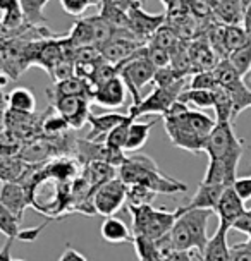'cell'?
<instances>
[{"instance_id":"cell-41","label":"cell","mask_w":251,"mask_h":261,"mask_svg":"<svg viewBox=\"0 0 251 261\" xmlns=\"http://www.w3.org/2000/svg\"><path fill=\"white\" fill-rule=\"evenodd\" d=\"M146 52H148V59L150 62L155 65L157 69H165V67H170V62H172V55L169 50H164V48H159V46H153L148 43L146 45Z\"/></svg>"},{"instance_id":"cell-46","label":"cell","mask_w":251,"mask_h":261,"mask_svg":"<svg viewBox=\"0 0 251 261\" xmlns=\"http://www.w3.org/2000/svg\"><path fill=\"white\" fill-rule=\"evenodd\" d=\"M59 261H88L86 256L80 253L78 249L74 248H66L64 249V253L59 256Z\"/></svg>"},{"instance_id":"cell-42","label":"cell","mask_w":251,"mask_h":261,"mask_svg":"<svg viewBox=\"0 0 251 261\" xmlns=\"http://www.w3.org/2000/svg\"><path fill=\"white\" fill-rule=\"evenodd\" d=\"M64 12L69 16H81L88 7L91 6V0H59Z\"/></svg>"},{"instance_id":"cell-5","label":"cell","mask_w":251,"mask_h":261,"mask_svg":"<svg viewBox=\"0 0 251 261\" xmlns=\"http://www.w3.org/2000/svg\"><path fill=\"white\" fill-rule=\"evenodd\" d=\"M128 208L133 217V234L150 237L153 241H159L160 237L169 234L181 215L179 208L175 212H167L155 208L153 204H143V206L128 204Z\"/></svg>"},{"instance_id":"cell-11","label":"cell","mask_w":251,"mask_h":261,"mask_svg":"<svg viewBox=\"0 0 251 261\" xmlns=\"http://www.w3.org/2000/svg\"><path fill=\"white\" fill-rule=\"evenodd\" d=\"M129 21H131V31L143 45H148L152 36L167 22V14H150L143 9L141 2H136L128 11Z\"/></svg>"},{"instance_id":"cell-51","label":"cell","mask_w":251,"mask_h":261,"mask_svg":"<svg viewBox=\"0 0 251 261\" xmlns=\"http://www.w3.org/2000/svg\"><path fill=\"white\" fill-rule=\"evenodd\" d=\"M14 261H26V259H22V258H14Z\"/></svg>"},{"instance_id":"cell-25","label":"cell","mask_w":251,"mask_h":261,"mask_svg":"<svg viewBox=\"0 0 251 261\" xmlns=\"http://www.w3.org/2000/svg\"><path fill=\"white\" fill-rule=\"evenodd\" d=\"M4 100L7 103V109L14 112H21V114H35L36 109V98L33 91L28 88H14L9 95H4Z\"/></svg>"},{"instance_id":"cell-49","label":"cell","mask_w":251,"mask_h":261,"mask_svg":"<svg viewBox=\"0 0 251 261\" xmlns=\"http://www.w3.org/2000/svg\"><path fill=\"white\" fill-rule=\"evenodd\" d=\"M110 2H112L114 6H117L119 9H122V11L128 12L129 9L134 6V4L139 2V0H110Z\"/></svg>"},{"instance_id":"cell-4","label":"cell","mask_w":251,"mask_h":261,"mask_svg":"<svg viewBox=\"0 0 251 261\" xmlns=\"http://www.w3.org/2000/svg\"><path fill=\"white\" fill-rule=\"evenodd\" d=\"M243 151V141L236 136L232 122H217L215 129L207 139L205 153L208 155V160L218 162L225 167L232 182L238 179V165Z\"/></svg>"},{"instance_id":"cell-52","label":"cell","mask_w":251,"mask_h":261,"mask_svg":"<svg viewBox=\"0 0 251 261\" xmlns=\"http://www.w3.org/2000/svg\"><path fill=\"white\" fill-rule=\"evenodd\" d=\"M139 2H141V4H143V6H145V4H146V0H139Z\"/></svg>"},{"instance_id":"cell-27","label":"cell","mask_w":251,"mask_h":261,"mask_svg":"<svg viewBox=\"0 0 251 261\" xmlns=\"http://www.w3.org/2000/svg\"><path fill=\"white\" fill-rule=\"evenodd\" d=\"M155 124L157 120H150V122H136V120H133L131 125H129L128 141H126L124 151H138L139 148L145 146L148 136H150V130Z\"/></svg>"},{"instance_id":"cell-28","label":"cell","mask_w":251,"mask_h":261,"mask_svg":"<svg viewBox=\"0 0 251 261\" xmlns=\"http://www.w3.org/2000/svg\"><path fill=\"white\" fill-rule=\"evenodd\" d=\"M69 41L74 48H83V46H95V36H93V26L90 17L80 19L74 22L72 30L67 35Z\"/></svg>"},{"instance_id":"cell-19","label":"cell","mask_w":251,"mask_h":261,"mask_svg":"<svg viewBox=\"0 0 251 261\" xmlns=\"http://www.w3.org/2000/svg\"><path fill=\"white\" fill-rule=\"evenodd\" d=\"M0 9H2V21H0L2 38H9L26 24L21 0H0Z\"/></svg>"},{"instance_id":"cell-34","label":"cell","mask_w":251,"mask_h":261,"mask_svg":"<svg viewBox=\"0 0 251 261\" xmlns=\"http://www.w3.org/2000/svg\"><path fill=\"white\" fill-rule=\"evenodd\" d=\"M67 130H71L69 124L55 110H48L41 117V133L45 136H60V134H66Z\"/></svg>"},{"instance_id":"cell-38","label":"cell","mask_w":251,"mask_h":261,"mask_svg":"<svg viewBox=\"0 0 251 261\" xmlns=\"http://www.w3.org/2000/svg\"><path fill=\"white\" fill-rule=\"evenodd\" d=\"M133 119L129 117V120H126L124 124L117 125L112 133L107 136L105 139V144L107 148H110V150L114 151H124L126 148V141H128V133H129V125H131Z\"/></svg>"},{"instance_id":"cell-45","label":"cell","mask_w":251,"mask_h":261,"mask_svg":"<svg viewBox=\"0 0 251 261\" xmlns=\"http://www.w3.org/2000/svg\"><path fill=\"white\" fill-rule=\"evenodd\" d=\"M46 225V223H45ZM45 225L41 227H31V228H21V234L17 239L19 241H24V242H33L38 239V236L41 234V228H43Z\"/></svg>"},{"instance_id":"cell-29","label":"cell","mask_w":251,"mask_h":261,"mask_svg":"<svg viewBox=\"0 0 251 261\" xmlns=\"http://www.w3.org/2000/svg\"><path fill=\"white\" fill-rule=\"evenodd\" d=\"M213 98H215L213 110L217 115V122H234V103H232L231 93L218 85L213 90Z\"/></svg>"},{"instance_id":"cell-35","label":"cell","mask_w":251,"mask_h":261,"mask_svg":"<svg viewBox=\"0 0 251 261\" xmlns=\"http://www.w3.org/2000/svg\"><path fill=\"white\" fill-rule=\"evenodd\" d=\"M48 0H21V7L24 12V19L30 24L35 26H45V16H43V9L46 6Z\"/></svg>"},{"instance_id":"cell-44","label":"cell","mask_w":251,"mask_h":261,"mask_svg":"<svg viewBox=\"0 0 251 261\" xmlns=\"http://www.w3.org/2000/svg\"><path fill=\"white\" fill-rule=\"evenodd\" d=\"M232 188L238 193V196L243 201L251 199V177H238L232 184Z\"/></svg>"},{"instance_id":"cell-36","label":"cell","mask_w":251,"mask_h":261,"mask_svg":"<svg viewBox=\"0 0 251 261\" xmlns=\"http://www.w3.org/2000/svg\"><path fill=\"white\" fill-rule=\"evenodd\" d=\"M246 41H248V33H246L243 24H234V26H225L224 30V43L227 55L239 50Z\"/></svg>"},{"instance_id":"cell-32","label":"cell","mask_w":251,"mask_h":261,"mask_svg":"<svg viewBox=\"0 0 251 261\" xmlns=\"http://www.w3.org/2000/svg\"><path fill=\"white\" fill-rule=\"evenodd\" d=\"M133 246L139 261H165L157 246V241L145 236H133Z\"/></svg>"},{"instance_id":"cell-9","label":"cell","mask_w":251,"mask_h":261,"mask_svg":"<svg viewBox=\"0 0 251 261\" xmlns=\"http://www.w3.org/2000/svg\"><path fill=\"white\" fill-rule=\"evenodd\" d=\"M124 203H128V184H124L119 177L98 186L93 191V210L105 218L114 217Z\"/></svg>"},{"instance_id":"cell-2","label":"cell","mask_w":251,"mask_h":261,"mask_svg":"<svg viewBox=\"0 0 251 261\" xmlns=\"http://www.w3.org/2000/svg\"><path fill=\"white\" fill-rule=\"evenodd\" d=\"M117 177L124 184L146 186L157 194H178L188 191V184L162 174L153 158L141 155V153L126 158V162L117 169Z\"/></svg>"},{"instance_id":"cell-14","label":"cell","mask_w":251,"mask_h":261,"mask_svg":"<svg viewBox=\"0 0 251 261\" xmlns=\"http://www.w3.org/2000/svg\"><path fill=\"white\" fill-rule=\"evenodd\" d=\"M31 204L30 194L19 182H2L0 189V206L7 208L19 222H22L26 206Z\"/></svg>"},{"instance_id":"cell-3","label":"cell","mask_w":251,"mask_h":261,"mask_svg":"<svg viewBox=\"0 0 251 261\" xmlns=\"http://www.w3.org/2000/svg\"><path fill=\"white\" fill-rule=\"evenodd\" d=\"M181 215L175 220L174 227L170 230L172 244L178 251H191L196 249L198 254L207 248V225L213 212L210 210H186L179 208Z\"/></svg>"},{"instance_id":"cell-6","label":"cell","mask_w":251,"mask_h":261,"mask_svg":"<svg viewBox=\"0 0 251 261\" xmlns=\"http://www.w3.org/2000/svg\"><path fill=\"white\" fill-rule=\"evenodd\" d=\"M115 67H117L119 76L122 77V81L128 86L129 95L133 98V105L141 103L143 98L139 95V90L146 86L148 83H153L157 72V67L148 59L146 45L141 46L138 52H134L131 57L126 59L124 62H120Z\"/></svg>"},{"instance_id":"cell-39","label":"cell","mask_w":251,"mask_h":261,"mask_svg":"<svg viewBox=\"0 0 251 261\" xmlns=\"http://www.w3.org/2000/svg\"><path fill=\"white\" fill-rule=\"evenodd\" d=\"M19 220L9 212L7 208L0 206V230L2 234L7 236V239H17L21 234V227Z\"/></svg>"},{"instance_id":"cell-24","label":"cell","mask_w":251,"mask_h":261,"mask_svg":"<svg viewBox=\"0 0 251 261\" xmlns=\"http://www.w3.org/2000/svg\"><path fill=\"white\" fill-rule=\"evenodd\" d=\"M48 91L54 93V95H62V96H83V98H88L90 101L93 96V88L90 86V83H88L86 79H81L78 76L54 83V88Z\"/></svg>"},{"instance_id":"cell-17","label":"cell","mask_w":251,"mask_h":261,"mask_svg":"<svg viewBox=\"0 0 251 261\" xmlns=\"http://www.w3.org/2000/svg\"><path fill=\"white\" fill-rule=\"evenodd\" d=\"M141 46H145L139 41L124 38V36H115L114 40H110L109 43L104 45L100 48V54L107 62L112 65H119L120 62H124L126 59H129L134 52H138Z\"/></svg>"},{"instance_id":"cell-18","label":"cell","mask_w":251,"mask_h":261,"mask_svg":"<svg viewBox=\"0 0 251 261\" xmlns=\"http://www.w3.org/2000/svg\"><path fill=\"white\" fill-rule=\"evenodd\" d=\"M227 189L224 184H208V182H199L196 194L189 199V203L186 204V210H210L215 213V208L218 201H220L222 194Z\"/></svg>"},{"instance_id":"cell-23","label":"cell","mask_w":251,"mask_h":261,"mask_svg":"<svg viewBox=\"0 0 251 261\" xmlns=\"http://www.w3.org/2000/svg\"><path fill=\"white\" fill-rule=\"evenodd\" d=\"M78 163L72 158H55L45 165V174L57 182H72L78 179Z\"/></svg>"},{"instance_id":"cell-13","label":"cell","mask_w":251,"mask_h":261,"mask_svg":"<svg viewBox=\"0 0 251 261\" xmlns=\"http://www.w3.org/2000/svg\"><path fill=\"white\" fill-rule=\"evenodd\" d=\"M126 98H128V86L122 77L115 76L93 91L91 103H96L102 109H119L124 105Z\"/></svg>"},{"instance_id":"cell-48","label":"cell","mask_w":251,"mask_h":261,"mask_svg":"<svg viewBox=\"0 0 251 261\" xmlns=\"http://www.w3.org/2000/svg\"><path fill=\"white\" fill-rule=\"evenodd\" d=\"M16 239H7L6 246L0 249V261H14V256H11V248Z\"/></svg>"},{"instance_id":"cell-43","label":"cell","mask_w":251,"mask_h":261,"mask_svg":"<svg viewBox=\"0 0 251 261\" xmlns=\"http://www.w3.org/2000/svg\"><path fill=\"white\" fill-rule=\"evenodd\" d=\"M231 261H251V242L231 246Z\"/></svg>"},{"instance_id":"cell-50","label":"cell","mask_w":251,"mask_h":261,"mask_svg":"<svg viewBox=\"0 0 251 261\" xmlns=\"http://www.w3.org/2000/svg\"><path fill=\"white\" fill-rule=\"evenodd\" d=\"M243 79H244V85L248 86V90L251 91V71H249L248 74H244Z\"/></svg>"},{"instance_id":"cell-47","label":"cell","mask_w":251,"mask_h":261,"mask_svg":"<svg viewBox=\"0 0 251 261\" xmlns=\"http://www.w3.org/2000/svg\"><path fill=\"white\" fill-rule=\"evenodd\" d=\"M165 261H193L191 251H172V253L167 256Z\"/></svg>"},{"instance_id":"cell-7","label":"cell","mask_w":251,"mask_h":261,"mask_svg":"<svg viewBox=\"0 0 251 261\" xmlns=\"http://www.w3.org/2000/svg\"><path fill=\"white\" fill-rule=\"evenodd\" d=\"M186 83H188V77L179 79L174 85L155 88L146 98H143L141 103L129 107L128 115L133 120H136L138 117L146 115V114H159L164 117L167 112L174 107V103H178L179 96L183 95V91L186 90Z\"/></svg>"},{"instance_id":"cell-40","label":"cell","mask_w":251,"mask_h":261,"mask_svg":"<svg viewBox=\"0 0 251 261\" xmlns=\"http://www.w3.org/2000/svg\"><path fill=\"white\" fill-rule=\"evenodd\" d=\"M218 86L217 77L213 71H205V72H196L191 76V83H189V88L193 90H208L213 91Z\"/></svg>"},{"instance_id":"cell-8","label":"cell","mask_w":251,"mask_h":261,"mask_svg":"<svg viewBox=\"0 0 251 261\" xmlns=\"http://www.w3.org/2000/svg\"><path fill=\"white\" fill-rule=\"evenodd\" d=\"M213 74L217 77V83L224 86L231 93L232 103H234V119L238 117L243 110L251 109V91L244 85L243 76L236 71L234 65L229 60H220L217 67L213 69Z\"/></svg>"},{"instance_id":"cell-12","label":"cell","mask_w":251,"mask_h":261,"mask_svg":"<svg viewBox=\"0 0 251 261\" xmlns=\"http://www.w3.org/2000/svg\"><path fill=\"white\" fill-rule=\"evenodd\" d=\"M246 212H248V210L244 208V201L238 196L234 188L229 186V188L224 191V194H222L220 201H218L215 208L218 223L229 228H234L236 223L246 215Z\"/></svg>"},{"instance_id":"cell-10","label":"cell","mask_w":251,"mask_h":261,"mask_svg":"<svg viewBox=\"0 0 251 261\" xmlns=\"http://www.w3.org/2000/svg\"><path fill=\"white\" fill-rule=\"evenodd\" d=\"M50 101H52V109L69 124V127L78 130L88 122L91 112L90 103L91 101L88 98L83 96H62V95H54L48 91Z\"/></svg>"},{"instance_id":"cell-26","label":"cell","mask_w":251,"mask_h":261,"mask_svg":"<svg viewBox=\"0 0 251 261\" xmlns=\"http://www.w3.org/2000/svg\"><path fill=\"white\" fill-rule=\"evenodd\" d=\"M54 155V146L52 143L43 141V139H36V141L22 146L19 153L21 160L26 162L28 165H38V163L48 160Z\"/></svg>"},{"instance_id":"cell-20","label":"cell","mask_w":251,"mask_h":261,"mask_svg":"<svg viewBox=\"0 0 251 261\" xmlns=\"http://www.w3.org/2000/svg\"><path fill=\"white\" fill-rule=\"evenodd\" d=\"M231 228L218 223L215 234L207 242V248L202 253L203 261H231V246L227 244V234Z\"/></svg>"},{"instance_id":"cell-37","label":"cell","mask_w":251,"mask_h":261,"mask_svg":"<svg viewBox=\"0 0 251 261\" xmlns=\"http://www.w3.org/2000/svg\"><path fill=\"white\" fill-rule=\"evenodd\" d=\"M157 193L152 191L146 186L141 184H133L128 186V204L131 206H143V204H153Z\"/></svg>"},{"instance_id":"cell-1","label":"cell","mask_w":251,"mask_h":261,"mask_svg":"<svg viewBox=\"0 0 251 261\" xmlns=\"http://www.w3.org/2000/svg\"><path fill=\"white\" fill-rule=\"evenodd\" d=\"M162 119L170 143L189 153L205 151L207 139L217 125V120H212L207 114L189 109L179 101Z\"/></svg>"},{"instance_id":"cell-15","label":"cell","mask_w":251,"mask_h":261,"mask_svg":"<svg viewBox=\"0 0 251 261\" xmlns=\"http://www.w3.org/2000/svg\"><path fill=\"white\" fill-rule=\"evenodd\" d=\"M188 54L189 59H191L193 74L213 71L217 67V64L220 62L207 38H194L189 41Z\"/></svg>"},{"instance_id":"cell-21","label":"cell","mask_w":251,"mask_h":261,"mask_svg":"<svg viewBox=\"0 0 251 261\" xmlns=\"http://www.w3.org/2000/svg\"><path fill=\"white\" fill-rule=\"evenodd\" d=\"M246 7L243 0H218L217 7L213 9V16L220 24L234 26L243 24Z\"/></svg>"},{"instance_id":"cell-30","label":"cell","mask_w":251,"mask_h":261,"mask_svg":"<svg viewBox=\"0 0 251 261\" xmlns=\"http://www.w3.org/2000/svg\"><path fill=\"white\" fill-rule=\"evenodd\" d=\"M100 7H102L100 16L109 24H112L117 31H131V21H129L128 12L119 9L117 6H114L110 0H104Z\"/></svg>"},{"instance_id":"cell-33","label":"cell","mask_w":251,"mask_h":261,"mask_svg":"<svg viewBox=\"0 0 251 261\" xmlns=\"http://www.w3.org/2000/svg\"><path fill=\"white\" fill-rule=\"evenodd\" d=\"M181 41H183V40L179 38V35L175 33L174 28H170L169 24H164L159 31L155 33V35L152 36V40L148 41V43L172 52V50L178 48V45L181 43Z\"/></svg>"},{"instance_id":"cell-31","label":"cell","mask_w":251,"mask_h":261,"mask_svg":"<svg viewBox=\"0 0 251 261\" xmlns=\"http://www.w3.org/2000/svg\"><path fill=\"white\" fill-rule=\"evenodd\" d=\"M179 103H183L189 109H213L215 107V98H213V91L208 90H184L183 95L179 96Z\"/></svg>"},{"instance_id":"cell-16","label":"cell","mask_w":251,"mask_h":261,"mask_svg":"<svg viewBox=\"0 0 251 261\" xmlns=\"http://www.w3.org/2000/svg\"><path fill=\"white\" fill-rule=\"evenodd\" d=\"M129 120V115L124 114H104V115H90L88 124H90V134L85 138L91 143H105L109 136L117 125Z\"/></svg>"},{"instance_id":"cell-22","label":"cell","mask_w":251,"mask_h":261,"mask_svg":"<svg viewBox=\"0 0 251 261\" xmlns=\"http://www.w3.org/2000/svg\"><path fill=\"white\" fill-rule=\"evenodd\" d=\"M100 234L102 239L105 242H110V244H124L128 241H133L129 227L126 225L124 220H120L117 217L105 218L100 227Z\"/></svg>"}]
</instances>
